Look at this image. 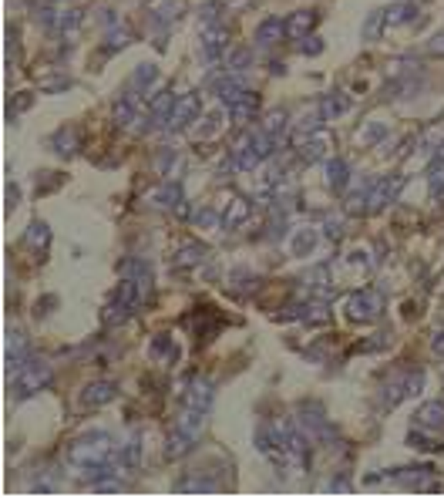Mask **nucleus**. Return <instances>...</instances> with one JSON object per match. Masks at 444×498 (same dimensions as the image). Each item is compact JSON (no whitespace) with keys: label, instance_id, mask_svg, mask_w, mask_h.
Wrapping results in <instances>:
<instances>
[{"label":"nucleus","instance_id":"1","mask_svg":"<svg viewBox=\"0 0 444 498\" xmlns=\"http://www.w3.org/2000/svg\"><path fill=\"white\" fill-rule=\"evenodd\" d=\"M68 458H71L75 465H81V468H88V465H105V461L115 458V441H111V435H105V431L81 435V438L71 444Z\"/></svg>","mask_w":444,"mask_h":498},{"label":"nucleus","instance_id":"2","mask_svg":"<svg viewBox=\"0 0 444 498\" xmlns=\"http://www.w3.org/2000/svg\"><path fill=\"white\" fill-rule=\"evenodd\" d=\"M383 310H387V297L377 287L360 290V293H353L347 300V317L353 323H374V320L383 317Z\"/></svg>","mask_w":444,"mask_h":498},{"label":"nucleus","instance_id":"3","mask_svg":"<svg viewBox=\"0 0 444 498\" xmlns=\"http://www.w3.org/2000/svg\"><path fill=\"white\" fill-rule=\"evenodd\" d=\"M51 380H54L51 363H47V361H27L14 374V394H17V397H31V394L44 391Z\"/></svg>","mask_w":444,"mask_h":498},{"label":"nucleus","instance_id":"4","mask_svg":"<svg viewBox=\"0 0 444 498\" xmlns=\"http://www.w3.org/2000/svg\"><path fill=\"white\" fill-rule=\"evenodd\" d=\"M296 424L303 428V435H307L310 441H334L337 438L320 404H300V411H296Z\"/></svg>","mask_w":444,"mask_h":498},{"label":"nucleus","instance_id":"5","mask_svg":"<svg viewBox=\"0 0 444 498\" xmlns=\"http://www.w3.org/2000/svg\"><path fill=\"white\" fill-rule=\"evenodd\" d=\"M404 189V175H391V179H377L370 185V196H367V212H383L394 199L400 196Z\"/></svg>","mask_w":444,"mask_h":498},{"label":"nucleus","instance_id":"6","mask_svg":"<svg viewBox=\"0 0 444 498\" xmlns=\"http://www.w3.org/2000/svg\"><path fill=\"white\" fill-rule=\"evenodd\" d=\"M199 108H202L199 91H189V94H182V98L175 101V108H172V115H169V121H165V128H169V132H182L189 121H196Z\"/></svg>","mask_w":444,"mask_h":498},{"label":"nucleus","instance_id":"7","mask_svg":"<svg viewBox=\"0 0 444 498\" xmlns=\"http://www.w3.org/2000/svg\"><path fill=\"white\" fill-rule=\"evenodd\" d=\"M118 273H122V276H132V280H135L145 300L152 297V290H155V276H152V266H148V263H145L141 256H128V259H122V263H118Z\"/></svg>","mask_w":444,"mask_h":498},{"label":"nucleus","instance_id":"8","mask_svg":"<svg viewBox=\"0 0 444 498\" xmlns=\"http://www.w3.org/2000/svg\"><path fill=\"white\" fill-rule=\"evenodd\" d=\"M115 394H118V384L115 380H94L88 384L84 391H81V404L84 408H105L115 401Z\"/></svg>","mask_w":444,"mask_h":498},{"label":"nucleus","instance_id":"9","mask_svg":"<svg viewBox=\"0 0 444 498\" xmlns=\"http://www.w3.org/2000/svg\"><path fill=\"white\" fill-rule=\"evenodd\" d=\"M246 94H249V85H246L239 75H229V77H222L219 85H215V98L222 101L226 108H232L236 101H243Z\"/></svg>","mask_w":444,"mask_h":498},{"label":"nucleus","instance_id":"10","mask_svg":"<svg viewBox=\"0 0 444 498\" xmlns=\"http://www.w3.org/2000/svg\"><path fill=\"white\" fill-rule=\"evenodd\" d=\"M262 162V155L256 151V145H253V138L246 135L236 142V149H232V168H239V172H253V168Z\"/></svg>","mask_w":444,"mask_h":498},{"label":"nucleus","instance_id":"11","mask_svg":"<svg viewBox=\"0 0 444 498\" xmlns=\"http://www.w3.org/2000/svg\"><path fill=\"white\" fill-rule=\"evenodd\" d=\"M226 41H229V34L222 24H209L205 34H202V58L205 61H219V54L226 51Z\"/></svg>","mask_w":444,"mask_h":498},{"label":"nucleus","instance_id":"12","mask_svg":"<svg viewBox=\"0 0 444 498\" xmlns=\"http://www.w3.org/2000/svg\"><path fill=\"white\" fill-rule=\"evenodd\" d=\"M31 361V347H27V337L20 330L11 333V340H7V371L11 374H17L24 363Z\"/></svg>","mask_w":444,"mask_h":498},{"label":"nucleus","instance_id":"13","mask_svg":"<svg viewBox=\"0 0 444 498\" xmlns=\"http://www.w3.org/2000/svg\"><path fill=\"white\" fill-rule=\"evenodd\" d=\"M205 256H209V253H205V246H199V242H185L182 249L172 256V270H179V273H182V270H196V266L205 263Z\"/></svg>","mask_w":444,"mask_h":498},{"label":"nucleus","instance_id":"14","mask_svg":"<svg viewBox=\"0 0 444 498\" xmlns=\"http://www.w3.org/2000/svg\"><path fill=\"white\" fill-rule=\"evenodd\" d=\"M209 404H213V384L205 378H192L189 380V391H185V408L209 411Z\"/></svg>","mask_w":444,"mask_h":498},{"label":"nucleus","instance_id":"15","mask_svg":"<svg viewBox=\"0 0 444 498\" xmlns=\"http://www.w3.org/2000/svg\"><path fill=\"white\" fill-rule=\"evenodd\" d=\"M148 202L162 206V209H179V206L185 202V199H182V185H179V182H162L158 189L148 192Z\"/></svg>","mask_w":444,"mask_h":498},{"label":"nucleus","instance_id":"16","mask_svg":"<svg viewBox=\"0 0 444 498\" xmlns=\"http://www.w3.org/2000/svg\"><path fill=\"white\" fill-rule=\"evenodd\" d=\"M115 465H118V471H138V465H141V441H138V435H132V438L118 448Z\"/></svg>","mask_w":444,"mask_h":498},{"label":"nucleus","instance_id":"17","mask_svg":"<svg viewBox=\"0 0 444 498\" xmlns=\"http://www.w3.org/2000/svg\"><path fill=\"white\" fill-rule=\"evenodd\" d=\"M317 20H320V14H317V11H300V14H293L290 20H286V37H293V41H303L310 30L317 27Z\"/></svg>","mask_w":444,"mask_h":498},{"label":"nucleus","instance_id":"18","mask_svg":"<svg viewBox=\"0 0 444 498\" xmlns=\"http://www.w3.org/2000/svg\"><path fill=\"white\" fill-rule=\"evenodd\" d=\"M414 418H417V428H424V431H441L444 428V404L441 401H428V404H421V411H417Z\"/></svg>","mask_w":444,"mask_h":498},{"label":"nucleus","instance_id":"19","mask_svg":"<svg viewBox=\"0 0 444 498\" xmlns=\"http://www.w3.org/2000/svg\"><path fill=\"white\" fill-rule=\"evenodd\" d=\"M279 37H286V20H279V17H266L256 27V44L260 47H273Z\"/></svg>","mask_w":444,"mask_h":498},{"label":"nucleus","instance_id":"20","mask_svg":"<svg viewBox=\"0 0 444 498\" xmlns=\"http://www.w3.org/2000/svg\"><path fill=\"white\" fill-rule=\"evenodd\" d=\"M175 94H172V88H162V91H155L152 94V101H148V115H152L155 121H169V115H172V108H175Z\"/></svg>","mask_w":444,"mask_h":498},{"label":"nucleus","instance_id":"21","mask_svg":"<svg viewBox=\"0 0 444 498\" xmlns=\"http://www.w3.org/2000/svg\"><path fill=\"white\" fill-rule=\"evenodd\" d=\"M347 182H350V166H347L343 158H330V162H326V185H330L334 192H343Z\"/></svg>","mask_w":444,"mask_h":498},{"label":"nucleus","instance_id":"22","mask_svg":"<svg viewBox=\"0 0 444 498\" xmlns=\"http://www.w3.org/2000/svg\"><path fill=\"white\" fill-rule=\"evenodd\" d=\"M175 428H179V431H185L189 438L199 441L202 428H205V411H199V408H185V411H182V418H179V424H175Z\"/></svg>","mask_w":444,"mask_h":498},{"label":"nucleus","instance_id":"23","mask_svg":"<svg viewBox=\"0 0 444 498\" xmlns=\"http://www.w3.org/2000/svg\"><path fill=\"white\" fill-rule=\"evenodd\" d=\"M260 111V94H246L243 101H236V105L229 108V118L236 121V125H246V121H253V115Z\"/></svg>","mask_w":444,"mask_h":498},{"label":"nucleus","instance_id":"24","mask_svg":"<svg viewBox=\"0 0 444 498\" xmlns=\"http://www.w3.org/2000/svg\"><path fill=\"white\" fill-rule=\"evenodd\" d=\"M192 441H196V438H189L185 431H179V428H175V431L169 435V441H165V458H172V461L185 458V454L192 452Z\"/></svg>","mask_w":444,"mask_h":498},{"label":"nucleus","instance_id":"25","mask_svg":"<svg viewBox=\"0 0 444 498\" xmlns=\"http://www.w3.org/2000/svg\"><path fill=\"white\" fill-rule=\"evenodd\" d=\"M152 357L158 363H175V361H179V347H175V340L165 337V333H158V337L152 340Z\"/></svg>","mask_w":444,"mask_h":498},{"label":"nucleus","instance_id":"26","mask_svg":"<svg viewBox=\"0 0 444 498\" xmlns=\"http://www.w3.org/2000/svg\"><path fill=\"white\" fill-rule=\"evenodd\" d=\"M246 216H249V202L236 196L229 202V209L222 212V229H239L246 223Z\"/></svg>","mask_w":444,"mask_h":498},{"label":"nucleus","instance_id":"27","mask_svg":"<svg viewBox=\"0 0 444 498\" xmlns=\"http://www.w3.org/2000/svg\"><path fill=\"white\" fill-rule=\"evenodd\" d=\"M182 11H185L182 0H162V4H155V7H152V17H155V24H158V27H165V24H172Z\"/></svg>","mask_w":444,"mask_h":498},{"label":"nucleus","instance_id":"28","mask_svg":"<svg viewBox=\"0 0 444 498\" xmlns=\"http://www.w3.org/2000/svg\"><path fill=\"white\" fill-rule=\"evenodd\" d=\"M326 149H330V142H326V135H313V138H307V145L300 149V158L303 162H320V158H326Z\"/></svg>","mask_w":444,"mask_h":498},{"label":"nucleus","instance_id":"29","mask_svg":"<svg viewBox=\"0 0 444 498\" xmlns=\"http://www.w3.org/2000/svg\"><path fill=\"white\" fill-rule=\"evenodd\" d=\"M51 145H54V151L58 155H75L77 149V128H61V132H54V138H51Z\"/></svg>","mask_w":444,"mask_h":498},{"label":"nucleus","instance_id":"30","mask_svg":"<svg viewBox=\"0 0 444 498\" xmlns=\"http://www.w3.org/2000/svg\"><path fill=\"white\" fill-rule=\"evenodd\" d=\"M135 306H128V303H122L118 297L105 306V313H101V320H105V327H115V323H125L128 320V313H132Z\"/></svg>","mask_w":444,"mask_h":498},{"label":"nucleus","instance_id":"31","mask_svg":"<svg viewBox=\"0 0 444 498\" xmlns=\"http://www.w3.org/2000/svg\"><path fill=\"white\" fill-rule=\"evenodd\" d=\"M347 108H350V101H347V98H343L340 91H334V94H326V98H323V101H320V111H323V118H326V121H330V118H337V115H343Z\"/></svg>","mask_w":444,"mask_h":498},{"label":"nucleus","instance_id":"32","mask_svg":"<svg viewBox=\"0 0 444 498\" xmlns=\"http://www.w3.org/2000/svg\"><path fill=\"white\" fill-rule=\"evenodd\" d=\"M249 64H253V51H249V47H236V51L226 54V71H229V75H239Z\"/></svg>","mask_w":444,"mask_h":498},{"label":"nucleus","instance_id":"33","mask_svg":"<svg viewBox=\"0 0 444 498\" xmlns=\"http://www.w3.org/2000/svg\"><path fill=\"white\" fill-rule=\"evenodd\" d=\"M286 125H290V115H286V111H269L266 121H262V132H266L269 138H279L283 132H286Z\"/></svg>","mask_w":444,"mask_h":498},{"label":"nucleus","instance_id":"34","mask_svg":"<svg viewBox=\"0 0 444 498\" xmlns=\"http://www.w3.org/2000/svg\"><path fill=\"white\" fill-rule=\"evenodd\" d=\"M24 242L27 246H34V249H41L44 253L47 242H51V229L44 226V223H31V229H27V236H24Z\"/></svg>","mask_w":444,"mask_h":498},{"label":"nucleus","instance_id":"35","mask_svg":"<svg viewBox=\"0 0 444 498\" xmlns=\"http://www.w3.org/2000/svg\"><path fill=\"white\" fill-rule=\"evenodd\" d=\"M383 24H387V14H383V11H370L367 20H364V37H367V41H377Z\"/></svg>","mask_w":444,"mask_h":498},{"label":"nucleus","instance_id":"36","mask_svg":"<svg viewBox=\"0 0 444 498\" xmlns=\"http://www.w3.org/2000/svg\"><path fill=\"white\" fill-rule=\"evenodd\" d=\"M155 81H158L155 64H141V68H135V75H132V88H152Z\"/></svg>","mask_w":444,"mask_h":498},{"label":"nucleus","instance_id":"37","mask_svg":"<svg viewBox=\"0 0 444 498\" xmlns=\"http://www.w3.org/2000/svg\"><path fill=\"white\" fill-rule=\"evenodd\" d=\"M81 20H84V14H81V11H61V14H58V24H54V30L71 34V30L81 27Z\"/></svg>","mask_w":444,"mask_h":498},{"label":"nucleus","instance_id":"38","mask_svg":"<svg viewBox=\"0 0 444 498\" xmlns=\"http://www.w3.org/2000/svg\"><path fill=\"white\" fill-rule=\"evenodd\" d=\"M313 242H317V232L313 229H300L296 232V239H293V256H303L313 249Z\"/></svg>","mask_w":444,"mask_h":498},{"label":"nucleus","instance_id":"39","mask_svg":"<svg viewBox=\"0 0 444 498\" xmlns=\"http://www.w3.org/2000/svg\"><path fill=\"white\" fill-rule=\"evenodd\" d=\"M417 14V4H398L391 14H387V24H407Z\"/></svg>","mask_w":444,"mask_h":498},{"label":"nucleus","instance_id":"40","mask_svg":"<svg viewBox=\"0 0 444 498\" xmlns=\"http://www.w3.org/2000/svg\"><path fill=\"white\" fill-rule=\"evenodd\" d=\"M128 121H135V101H132V94L115 105V125H128Z\"/></svg>","mask_w":444,"mask_h":498},{"label":"nucleus","instance_id":"41","mask_svg":"<svg viewBox=\"0 0 444 498\" xmlns=\"http://www.w3.org/2000/svg\"><path fill=\"white\" fill-rule=\"evenodd\" d=\"M431 199L434 202H444V166H438V168H431Z\"/></svg>","mask_w":444,"mask_h":498},{"label":"nucleus","instance_id":"42","mask_svg":"<svg viewBox=\"0 0 444 498\" xmlns=\"http://www.w3.org/2000/svg\"><path fill=\"white\" fill-rule=\"evenodd\" d=\"M367 196H370V189L353 192V196L347 199V212H350V216H357V212H367Z\"/></svg>","mask_w":444,"mask_h":498},{"label":"nucleus","instance_id":"43","mask_svg":"<svg viewBox=\"0 0 444 498\" xmlns=\"http://www.w3.org/2000/svg\"><path fill=\"white\" fill-rule=\"evenodd\" d=\"M232 283H236V290H243V293H246V290H256L260 280H256L249 270H236V273H232Z\"/></svg>","mask_w":444,"mask_h":498},{"label":"nucleus","instance_id":"44","mask_svg":"<svg viewBox=\"0 0 444 498\" xmlns=\"http://www.w3.org/2000/svg\"><path fill=\"white\" fill-rule=\"evenodd\" d=\"M172 166H175V151L162 149V151H158V158H155V172H158V175H169Z\"/></svg>","mask_w":444,"mask_h":498},{"label":"nucleus","instance_id":"45","mask_svg":"<svg viewBox=\"0 0 444 498\" xmlns=\"http://www.w3.org/2000/svg\"><path fill=\"white\" fill-rule=\"evenodd\" d=\"M31 101H34V94H27V91H20V94H17L14 101H11V108H7V115H11V118H17L20 111H27V108H31Z\"/></svg>","mask_w":444,"mask_h":498},{"label":"nucleus","instance_id":"46","mask_svg":"<svg viewBox=\"0 0 444 498\" xmlns=\"http://www.w3.org/2000/svg\"><path fill=\"white\" fill-rule=\"evenodd\" d=\"M417 448V452H444V444H434V441H428L421 431H411V438H407Z\"/></svg>","mask_w":444,"mask_h":498},{"label":"nucleus","instance_id":"47","mask_svg":"<svg viewBox=\"0 0 444 498\" xmlns=\"http://www.w3.org/2000/svg\"><path fill=\"white\" fill-rule=\"evenodd\" d=\"M68 88H71L68 77H41L37 81V91H68Z\"/></svg>","mask_w":444,"mask_h":498},{"label":"nucleus","instance_id":"48","mask_svg":"<svg viewBox=\"0 0 444 498\" xmlns=\"http://www.w3.org/2000/svg\"><path fill=\"white\" fill-rule=\"evenodd\" d=\"M300 54H307V58H317V54H323V41H320V37H307V41L300 44Z\"/></svg>","mask_w":444,"mask_h":498},{"label":"nucleus","instance_id":"49","mask_svg":"<svg viewBox=\"0 0 444 498\" xmlns=\"http://www.w3.org/2000/svg\"><path fill=\"white\" fill-rule=\"evenodd\" d=\"M125 44H128V34H125V30H111V34H108V51H111V54L122 51Z\"/></svg>","mask_w":444,"mask_h":498},{"label":"nucleus","instance_id":"50","mask_svg":"<svg viewBox=\"0 0 444 498\" xmlns=\"http://www.w3.org/2000/svg\"><path fill=\"white\" fill-rule=\"evenodd\" d=\"M215 223H222V219H219V216H215V209H199L196 212V226H215Z\"/></svg>","mask_w":444,"mask_h":498},{"label":"nucleus","instance_id":"51","mask_svg":"<svg viewBox=\"0 0 444 498\" xmlns=\"http://www.w3.org/2000/svg\"><path fill=\"white\" fill-rule=\"evenodd\" d=\"M202 121H205V125H202V132H199L202 138L215 135V132H219V125H222V121H219V115H205V118H202Z\"/></svg>","mask_w":444,"mask_h":498},{"label":"nucleus","instance_id":"52","mask_svg":"<svg viewBox=\"0 0 444 498\" xmlns=\"http://www.w3.org/2000/svg\"><path fill=\"white\" fill-rule=\"evenodd\" d=\"M323 236H326V239H340V236H343V226H340V219H326V226H323Z\"/></svg>","mask_w":444,"mask_h":498},{"label":"nucleus","instance_id":"53","mask_svg":"<svg viewBox=\"0 0 444 498\" xmlns=\"http://www.w3.org/2000/svg\"><path fill=\"white\" fill-rule=\"evenodd\" d=\"M219 11H222V4H202V20H209V24H213L215 17H219Z\"/></svg>","mask_w":444,"mask_h":498},{"label":"nucleus","instance_id":"54","mask_svg":"<svg viewBox=\"0 0 444 498\" xmlns=\"http://www.w3.org/2000/svg\"><path fill=\"white\" fill-rule=\"evenodd\" d=\"M431 350H434V354H441V357H444V330H438V333H434V337H431Z\"/></svg>","mask_w":444,"mask_h":498},{"label":"nucleus","instance_id":"55","mask_svg":"<svg viewBox=\"0 0 444 498\" xmlns=\"http://www.w3.org/2000/svg\"><path fill=\"white\" fill-rule=\"evenodd\" d=\"M383 135V125H370L367 132H364V142H374V138Z\"/></svg>","mask_w":444,"mask_h":498},{"label":"nucleus","instance_id":"56","mask_svg":"<svg viewBox=\"0 0 444 498\" xmlns=\"http://www.w3.org/2000/svg\"><path fill=\"white\" fill-rule=\"evenodd\" d=\"M428 47H431V54H441V58H444V34H438Z\"/></svg>","mask_w":444,"mask_h":498},{"label":"nucleus","instance_id":"57","mask_svg":"<svg viewBox=\"0 0 444 498\" xmlns=\"http://www.w3.org/2000/svg\"><path fill=\"white\" fill-rule=\"evenodd\" d=\"M54 4H58V0H54Z\"/></svg>","mask_w":444,"mask_h":498}]
</instances>
